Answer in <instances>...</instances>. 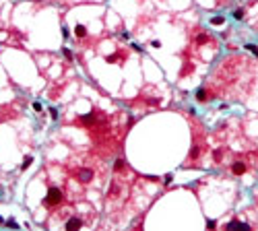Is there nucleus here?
<instances>
[{
	"mask_svg": "<svg viewBox=\"0 0 258 231\" xmlns=\"http://www.w3.org/2000/svg\"><path fill=\"white\" fill-rule=\"evenodd\" d=\"M62 200V192L58 190V188H50V192H48V198H45V204H56V202Z\"/></svg>",
	"mask_w": 258,
	"mask_h": 231,
	"instance_id": "1",
	"label": "nucleus"
},
{
	"mask_svg": "<svg viewBox=\"0 0 258 231\" xmlns=\"http://www.w3.org/2000/svg\"><path fill=\"white\" fill-rule=\"evenodd\" d=\"M79 177H81V182H91V177H93V171H89V169H81L79 171Z\"/></svg>",
	"mask_w": 258,
	"mask_h": 231,
	"instance_id": "2",
	"label": "nucleus"
},
{
	"mask_svg": "<svg viewBox=\"0 0 258 231\" xmlns=\"http://www.w3.org/2000/svg\"><path fill=\"white\" fill-rule=\"evenodd\" d=\"M81 225H83V221H81V219H76V217H72V219L66 223V229H79Z\"/></svg>",
	"mask_w": 258,
	"mask_h": 231,
	"instance_id": "3",
	"label": "nucleus"
},
{
	"mask_svg": "<svg viewBox=\"0 0 258 231\" xmlns=\"http://www.w3.org/2000/svg\"><path fill=\"white\" fill-rule=\"evenodd\" d=\"M244 171H246V165H244V163H240V161L233 163V173H238L240 176V173H244Z\"/></svg>",
	"mask_w": 258,
	"mask_h": 231,
	"instance_id": "4",
	"label": "nucleus"
},
{
	"mask_svg": "<svg viewBox=\"0 0 258 231\" xmlns=\"http://www.w3.org/2000/svg\"><path fill=\"white\" fill-rule=\"evenodd\" d=\"M75 31H76V35H79V37H85V35H87V29H85L83 25H76Z\"/></svg>",
	"mask_w": 258,
	"mask_h": 231,
	"instance_id": "5",
	"label": "nucleus"
},
{
	"mask_svg": "<svg viewBox=\"0 0 258 231\" xmlns=\"http://www.w3.org/2000/svg\"><path fill=\"white\" fill-rule=\"evenodd\" d=\"M233 19H235V21H242V19H244V10H242V8H235V10H233Z\"/></svg>",
	"mask_w": 258,
	"mask_h": 231,
	"instance_id": "6",
	"label": "nucleus"
},
{
	"mask_svg": "<svg viewBox=\"0 0 258 231\" xmlns=\"http://www.w3.org/2000/svg\"><path fill=\"white\" fill-rule=\"evenodd\" d=\"M225 23V17H213L211 19V25H223Z\"/></svg>",
	"mask_w": 258,
	"mask_h": 231,
	"instance_id": "7",
	"label": "nucleus"
},
{
	"mask_svg": "<svg viewBox=\"0 0 258 231\" xmlns=\"http://www.w3.org/2000/svg\"><path fill=\"white\" fill-rule=\"evenodd\" d=\"M246 50H248V52H252L254 56H258V45H254V44H248V45H246Z\"/></svg>",
	"mask_w": 258,
	"mask_h": 231,
	"instance_id": "8",
	"label": "nucleus"
},
{
	"mask_svg": "<svg viewBox=\"0 0 258 231\" xmlns=\"http://www.w3.org/2000/svg\"><path fill=\"white\" fill-rule=\"evenodd\" d=\"M31 161H33V157H25V161H23V169H25V167H29V165H31Z\"/></svg>",
	"mask_w": 258,
	"mask_h": 231,
	"instance_id": "9",
	"label": "nucleus"
},
{
	"mask_svg": "<svg viewBox=\"0 0 258 231\" xmlns=\"http://www.w3.org/2000/svg\"><path fill=\"white\" fill-rule=\"evenodd\" d=\"M6 223V225H8V227H15V229H17V227H19V225H17V221H13V219H8V221H4Z\"/></svg>",
	"mask_w": 258,
	"mask_h": 231,
	"instance_id": "10",
	"label": "nucleus"
},
{
	"mask_svg": "<svg viewBox=\"0 0 258 231\" xmlns=\"http://www.w3.org/2000/svg\"><path fill=\"white\" fill-rule=\"evenodd\" d=\"M62 52H64V56H66V58H68V60H72V54H70V50H62Z\"/></svg>",
	"mask_w": 258,
	"mask_h": 231,
	"instance_id": "11",
	"label": "nucleus"
}]
</instances>
